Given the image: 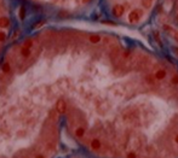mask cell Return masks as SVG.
<instances>
[{"mask_svg": "<svg viewBox=\"0 0 178 158\" xmlns=\"http://www.w3.org/2000/svg\"><path fill=\"white\" fill-rule=\"evenodd\" d=\"M125 12V7L122 6V5H115L114 7H113V15L115 16V17H121Z\"/></svg>", "mask_w": 178, "mask_h": 158, "instance_id": "8", "label": "cell"}, {"mask_svg": "<svg viewBox=\"0 0 178 158\" xmlns=\"http://www.w3.org/2000/svg\"><path fill=\"white\" fill-rule=\"evenodd\" d=\"M155 111L148 105H132L121 112L122 122L130 128H141L149 126L154 121Z\"/></svg>", "mask_w": 178, "mask_h": 158, "instance_id": "1", "label": "cell"}, {"mask_svg": "<svg viewBox=\"0 0 178 158\" xmlns=\"http://www.w3.org/2000/svg\"><path fill=\"white\" fill-rule=\"evenodd\" d=\"M9 25H10V19L6 16H1V17H0V28L5 29V28H7Z\"/></svg>", "mask_w": 178, "mask_h": 158, "instance_id": "10", "label": "cell"}, {"mask_svg": "<svg viewBox=\"0 0 178 158\" xmlns=\"http://www.w3.org/2000/svg\"><path fill=\"white\" fill-rule=\"evenodd\" d=\"M126 158H141L139 157V151H128Z\"/></svg>", "mask_w": 178, "mask_h": 158, "instance_id": "11", "label": "cell"}, {"mask_svg": "<svg viewBox=\"0 0 178 158\" xmlns=\"http://www.w3.org/2000/svg\"><path fill=\"white\" fill-rule=\"evenodd\" d=\"M152 68H153L152 57L148 56V54H143L141 59H139V62L137 63L134 70H137V71H148V70H150Z\"/></svg>", "mask_w": 178, "mask_h": 158, "instance_id": "3", "label": "cell"}, {"mask_svg": "<svg viewBox=\"0 0 178 158\" xmlns=\"http://www.w3.org/2000/svg\"><path fill=\"white\" fill-rule=\"evenodd\" d=\"M156 81H158V80H156L155 76L152 75V74H148V75L144 76V83L147 85L148 87H154V86H156Z\"/></svg>", "mask_w": 178, "mask_h": 158, "instance_id": "6", "label": "cell"}, {"mask_svg": "<svg viewBox=\"0 0 178 158\" xmlns=\"http://www.w3.org/2000/svg\"><path fill=\"white\" fill-rule=\"evenodd\" d=\"M171 82H172V85H178V75H175L173 77H172Z\"/></svg>", "mask_w": 178, "mask_h": 158, "instance_id": "16", "label": "cell"}, {"mask_svg": "<svg viewBox=\"0 0 178 158\" xmlns=\"http://www.w3.org/2000/svg\"><path fill=\"white\" fill-rule=\"evenodd\" d=\"M173 141H175V144H176V145H178V134H176V135H175Z\"/></svg>", "mask_w": 178, "mask_h": 158, "instance_id": "20", "label": "cell"}, {"mask_svg": "<svg viewBox=\"0 0 178 158\" xmlns=\"http://www.w3.org/2000/svg\"><path fill=\"white\" fill-rule=\"evenodd\" d=\"M171 31H172V33H171V34H172V35H173V37H175V40H176V41H177V43H178V31H175V30H172V29H171Z\"/></svg>", "mask_w": 178, "mask_h": 158, "instance_id": "17", "label": "cell"}, {"mask_svg": "<svg viewBox=\"0 0 178 158\" xmlns=\"http://www.w3.org/2000/svg\"><path fill=\"white\" fill-rule=\"evenodd\" d=\"M89 42H91V43H93V45H97V43H99L101 41H102V37L99 36V35H97V34H91V35H89Z\"/></svg>", "mask_w": 178, "mask_h": 158, "instance_id": "9", "label": "cell"}, {"mask_svg": "<svg viewBox=\"0 0 178 158\" xmlns=\"http://www.w3.org/2000/svg\"><path fill=\"white\" fill-rule=\"evenodd\" d=\"M142 4L145 9H149L152 7V0H142Z\"/></svg>", "mask_w": 178, "mask_h": 158, "instance_id": "15", "label": "cell"}, {"mask_svg": "<svg viewBox=\"0 0 178 158\" xmlns=\"http://www.w3.org/2000/svg\"><path fill=\"white\" fill-rule=\"evenodd\" d=\"M46 23V21L45 19H40V21H38V22H35V23L32 25V28L33 29H38V28H40V27H42Z\"/></svg>", "mask_w": 178, "mask_h": 158, "instance_id": "12", "label": "cell"}, {"mask_svg": "<svg viewBox=\"0 0 178 158\" xmlns=\"http://www.w3.org/2000/svg\"><path fill=\"white\" fill-rule=\"evenodd\" d=\"M18 13H19V18H21V19H24L26 16H27V10H26V7H24V6H21Z\"/></svg>", "mask_w": 178, "mask_h": 158, "instance_id": "13", "label": "cell"}, {"mask_svg": "<svg viewBox=\"0 0 178 158\" xmlns=\"http://www.w3.org/2000/svg\"><path fill=\"white\" fill-rule=\"evenodd\" d=\"M153 75L155 76V79L158 81H161V80H164L166 77V70L163 69V68H158V69H155V71H154Z\"/></svg>", "mask_w": 178, "mask_h": 158, "instance_id": "7", "label": "cell"}, {"mask_svg": "<svg viewBox=\"0 0 178 158\" xmlns=\"http://www.w3.org/2000/svg\"><path fill=\"white\" fill-rule=\"evenodd\" d=\"M127 144L126 150L128 151H139L145 146V137L138 130L127 129Z\"/></svg>", "mask_w": 178, "mask_h": 158, "instance_id": "2", "label": "cell"}, {"mask_svg": "<svg viewBox=\"0 0 178 158\" xmlns=\"http://www.w3.org/2000/svg\"><path fill=\"white\" fill-rule=\"evenodd\" d=\"M95 109L98 115L104 116L108 113V111L110 110V103L105 99H98L95 101Z\"/></svg>", "mask_w": 178, "mask_h": 158, "instance_id": "4", "label": "cell"}, {"mask_svg": "<svg viewBox=\"0 0 178 158\" xmlns=\"http://www.w3.org/2000/svg\"><path fill=\"white\" fill-rule=\"evenodd\" d=\"M103 24H110V25H115L114 22H112V21H103Z\"/></svg>", "mask_w": 178, "mask_h": 158, "instance_id": "19", "label": "cell"}, {"mask_svg": "<svg viewBox=\"0 0 178 158\" xmlns=\"http://www.w3.org/2000/svg\"><path fill=\"white\" fill-rule=\"evenodd\" d=\"M172 51H173L175 53V56L178 58V47H172Z\"/></svg>", "mask_w": 178, "mask_h": 158, "instance_id": "18", "label": "cell"}, {"mask_svg": "<svg viewBox=\"0 0 178 158\" xmlns=\"http://www.w3.org/2000/svg\"><path fill=\"white\" fill-rule=\"evenodd\" d=\"M58 17L59 18H68V17H71V13L68 12V11H59V13H58Z\"/></svg>", "mask_w": 178, "mask_h": 158, "instance_id": "14", "label": "cell"}, {"mask_svg": "<svg viewBox=\"0 0 178 158\" xmlns=\"http://www.w3.org/2000/svg\"><path fill=\"white\" fill-rule=\"evenodd\" d=\"M89 1H90V0H83V3H84V4H86V3H89Z\"/></svg>", "mask_w": 178, "mask_h": 158, "instance_id": "21", "label": "cell"}, {"mask_svg": "<svg viewBox=\"0 0 178 158\" xmlns=\"http://www.w3.org/2000/svg\"><path fill=\"white\" fill-rule=\"evenodd\" d=\"M141 17H142V11L136 9V10H132L131 13L128 15V21H130V23H137L141 19Z\"/></svg>", "mask_w": 178, "mask_h": 158, "instance_id": "5", "label": "cell"}]
</instances>
